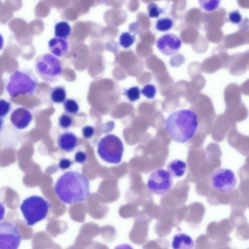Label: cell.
<instances>
[{
	"instance_id": "cell-9",
	"label": "cell",
	"mask_w": 249,
	"mask_h": 249,
	"mask_svg": "<svg viewBox=\"0 0 249 249\" xmlns=\"http://www.w3.org/2000/svg\"><path fill=\"white\" fill-rule=\"evenodd\" d=\"M21 236L17 226L9 222L0 223V249H17Z\"/></svg>"
},
{
	"instance_id": "cell-13",
	"label": "cell",
	"mask_w": 249,
	"mask_h": 249,
	"mask_svg": "<svg viewBox=\"0 0 249 249\" xmlns=\"http://www.w3.org/2000/svg\"><path fill=\"white\" fill-rule=\"evenodd\" d=\"M226 108L235 107L242 103L240 89L235 84H229L224 92Z\"/></svg>"
},
{
	"instance_id": "cell-5",
	"label": "cell",
	"mask_w": 249,
	"mask_h": 249,
	"mask_svg": "<svg viewBox=\"0 0 249 249\" xmlns=\"http://www.w3.org/2000/svg\"><path fill=\"white\" fill-rule=\"evenodd\" d=\"M34 67L38 75L47 83L57 82L63 72L60 60L55 55L49 53L37 56Z\"/></svg>"
},
{
	"instance_id": "cell-18",
	"label": "cell",
	"mask_w": 249,
	"mask_h": 249,
	"mask_svg": "<svg viewBox=\"0 0 249 249\" xmlns=\"http://www.w3.org/2000/svg\"><path fill=\"white\" fill-rule=\"evenodd\" d=\"M49 95L51 102L60 104L63 103L66 100L67 91L65 87L57 86L50 89Z\"/></svg>"
},
{
	"instance_id": "cell-30",
	"label": "cell",
	"mask_w": 249,
	"mask_h": 249,
	"mask_svg": "<svg viewBox=\"0 0 249 249\" xmlns=\"http://www.w3.org/2000/svg\"><path fill=\"white\" fill-rule=\"evenodd\" d=\"M81 132L84 139L89 140L94 136L95 134V128L91 125H86L82 127Z\"/></svg>"
},
{
	"instance_id": "cell-23",
	"label": "cell",
	"mask_w": 249,
	"mask_h": 249,
	"mask_svg": "<svg viewBox=\"0 0 249 249\" xmlns=\"http://www.w3.org/2000/svg\"><path fill=\"white\" fill-rule=\"evenodd\" d=\"M221 0H198L201 9L207 12L216 10L219 6Z\"/></svg>"
},
{
	"instance_id": "cell-15",
	"label": "cell",
	"mask_w": 249,
	"mask_h": 249,
	"mask_svg": "<svg viewBox=\"0 0 249 249\" xmlns=\"http://www.w3.org/2000/svg\"><path fill=\"white\" fill-rule=\"evenodd\" d=\"M224 114L233 122H241L247 117L248 110L242 103L239 106L231 108H226Z\"/></svg>"
},
{
	"instance_id": "cell-11",
	"label": "cell",
	"mask_w": 249,
	"mask_h": 249,
	"mask_svg": "<svg viewBox=\"0 0 249 249\" xmlns=\"http://www.w3.org/2000/svg\"><path fill=\"white\" fill-rule=\"evenodd\" d=\"M32 120V113L23 107H19L14 109L10 116L11 123L18 129H23L27 127Z\"/></svg>"
},
{
	"instance_id": "cell-8",
	"label": "cell",
	"mask_w": 249,
	"mask_h": 249,
	"mask_svg": "<svg viewBox=\"0 0 249 249\" xmlns=\"http://www.w3.org/2000/svg\"><path fill=\"white\" fill-rule=\"evenodd\" d=\"M173 186L172 177L168 171L158 168L149 175L147 187L155 195H163L169 192Z\"/></svg>"
},
{
	"instance_id": "cell-10",
	"label": "cell",
	"mask_w": 249,
	"mask_h": 249,
	"mask_svg": "<svg viewBox=\"0 0 249 249\" xmlns=\"http://www.w3.org/2000/svg\"><path fill=\"white\" fill-rule=\"evenodd\" d=\"M182 41L175 34L167 33L160 36L157 40V47L163 54L173 56L176 54L181 46Z\"/></svg>"
},
{
	"instance_id": "cell-20",
	"label": "cell",
	"mask_w": 249,
	"mask_h": 249,
	"mask_svg": "<svg viewBox=\"0 0 249 249\" xmlns=\"http://www.w3.org/2000/svg\"><path fill=\"white\" fill-rule=\"evenodd\" d=\"M57 124L59 127L61 129L68 130L74 124L73 117L72 115L64 112L59 117Z\"/></svg>"
},
{
	"instance_id": "cell-1",
	"label": "cell",
	"mask_w": 249,
	"mask_h": 249,
	"mask_svg": "<svg viewBox=\"0 0 249 249\" xmlns=\"http://www.w3.org/2000/svg\"><path fill=\"white\" fill-rule=\"evenodd\" d=\"M54 191L64 203L74 204L84 202L90 195L89 179L77 171H67L62 175L54 184Z\"/></svg>"
},
{
	"instance_id": "cell-14",
	"label": "cell",
	"mask_w": 249,
	"mask_h": 249,
	"mask_svg": "<svg viewBox=\"0 0 249 249\" xmlns=\"http://www.w3.org/2000/svg\"><path fill=\"white\" fill-rule=\"evenodd\" d=\"M50 52L56 57L65 56L69 52V44L66 39L53 37L48 42Z\"/></svg>"
},
{
	"instance_id": "cell-32",
	"label": "cell",
	"mask_w": 249,
	"mask_h": 249,
	"mask_svg": "<svg viewBox=\"0 0 249 249\" xmlns=\"http://www.w3.org/2000/svg\"><path fill=\"white\" fill-rule=\"evenodd\" d=\"M74 161L67 158L61 159L58 163V167L62 170L70 168L73 164Z\"/></svg>"
},
{
	"instance_id": "cell-22",
	"label": "cell",
	"mask_w": 249,
	"mask_h": 249,
	"mask_svg": "<svg viewBox=\"0 0 249 249\" xmlns=\"http://www.w3.org/2000/svg\"><path fill=\"white\" fill-rule=\"evenodd\" d=\"M135 39V35H132L129 32H124L120 36L119 43L124 48L127 49L133 44Z\"/></svg>"
},
{
	"instance_id": "cell-16",
	"label": "cell",
	"mask_w": 249,
	"mask_h": 249,
	"mask_svg": "<svg viewBox=\"0 0 249 249\" xmlns=\"http://www.w3.org/2000/svg\"><path fill=\"white\" fill-rule=\"evenodd\" d=\"M194 246L195 243L192 237L183 233L175 235L172 242V247L175 249H190Z\"/></svg>"
},
{
	"instance_id": "cell-33",
	"label": "cell",
	"mask_w": 249,
	"mask_h": 249,
	"mask_svg": "<svg viewBox=\"0 0 249 249\" xmlns=\"http://www.w3.org/2000/svg\"><path fill=\"white\" fill-rule=\"evenodd\" d=\"M240 89L244 94L249 96V79L242 84Z\"/></svg>"
},
{
	"instance_id": "cell-29",
	"label": "cell",
	"mask_w": 249,
	"mask_h": 249,
	"mask_svg": "<svg viewBox=\"0 0 249 249\" xmlns=\"http://www.w3.org/2000/svg\"><path fill=\"white\" fill-rule=\"evenodd\" d=\"M228 19L231 23L238 24L241 22L242 17L238 10H234L228 14Z\"/></svg>"
},
{
	"instance_id": "cell-17",
	"label": "cell",
	"mask_w": 249,
	"mask_h": 249,
	"mask_svg": "<svg viewBox=\"0 0 249 249\" xmlns=\"http://www.w3.org/2000/svg\"><path fill=\"white\" fill-rule=\"evenodd\" d=\"M187 168L186 162L180 160H175L167 165V171L172 177H181L185 174Z\"/></svg>"
},
{
	"instance_id": "cell-26",
	"label": "cell",
	"mask_w": 249,
	"mask_h": 249,
	"mask_svg": "<svg viewBox=\"0 0 249 249\" xmlns=\"http://www.w3.org/2000/svg\"><path fill=\"white\" fill-rule=\"evenodd\" d=\"M140 89L137 86L131 87L127 89L123 94L125 95L130 102H135L140 98Z\"/></svg>"
},
{
	"instance_id": "cell-7",
	"label": "cell",
	"mask_w": 249,
	"mask_h": 249,
	"mask_svg": "<svg viewBox=\"0 0 249 249\" xmlns=\"http://www.w3.org/2000/svg\"><path fill=\"white\" fill-rule=\"evenodd\" d=\"M237 181L234 172L226 168L216 169L211 178L212 187L222 194H229L233 192L237 185Z\"/></svg>"
},
{
	"instance_id": "cell-3",
	"label": "cell",
	"mask_w": 249,
	"mask_h": 249,
	"mask_svg": "<svg viewBox=\"0 0 249 249\" xmlns=\"http://www.w3.org/2000/svg\"><path fill=\"white\" fill-rule=\"evenodd\" d=\"M38 84L37 78L32 69H20L10 75L5 88L12 97L20 95L32 96L36 94Z\"/></svg>"
},
{
	"instance_id": "cell-19",
	"label": "cell",
	"mask_w": 249,
	"mask_h": 249,
	"mask_svg": "<svg viewBox=\"0 0 249 249\" xmlns=\"http://www.w3.org/2000/svg\"><path fill=\"white\" fill-rule=\"evenodd\" d=\"M71 34V28L68 22L61 21L55 23L54 27V34L56 37L67 39Z\"/></svg>"
},
{
	"instance_id": "cell-4",
	"label": "cell",
	"mask_w": 249,
	"mask_h": 249,
	"mask_svg": "<svg viewBox=\"0 0 249 249\" xmlns=\"http://www.w3.org/2000/svg\"><path fill=\"white\" fill-rule=\"evenodd\" d=\"M51 207V204L42 197L33 195L23 200L20 209L26 225L33 226L46 217Z\"/></svg>"
},
{
	"instance_id": "cell-25",
	"label": "cell",
	"mask_w": 249,
	"mask_h": 249,
	"mask_svg": "<svg viewBox=\"0 0 249 249\" xmlns=\"http://www.w3.org/2000/svg\"><path fill=\"white\" fill-rule=\"evenodd\" d=\"M147 10L148 16L151 18H159L160 14L165 12L164 9L160 7L154 2L149 3L147 6Z\"/></svg>"
},
{
	"instance_id": "cell-12",
	"label": "cell",
	"mask_w": 249,
	"mask_h": 249,
	"mask_svg": "<svg viewBox=\"0 0 249 249\" xmlns=\"http://www.w3.org/2000/svg\"><path fill=\"white\" fill-rule=\"evenodd\" d=\"M79 144V138L73 132L69 131L60 133L57 139L58 147L66 153L74 151Z\"/></svg>"
},
{
	"instance_id": "cell-27",
	"label": "cell",
	"mask_w": 249,
	"mask_h": 249,
	"mask_svg": "<svg viewBox=\"0 0 249 249\" xmlns=\"http://www.w3.org/2000/svg\"><path fill=\"white\" fill-rule=\"evenodd\" d=\"M156 91L155 86L152 84H147L141 90V92L148 99H152L155 98Z\"/></svg>"
},
{
	"instance_id": "cell-24",
	"label": "cell",
	"mask_w": 249,
	"mask_h": 249,
	"mask_svg": "<svg viewBox=\"0 0 249 249\" xmlns=\"http://www.w3.org/2000/svg\"><path fill=\"white\" fill-rule=\"evenodd\" d=\"M63 108L65 112L74 115L79 111V105L77 101L72 98L66 99L63 103Z\"/></svg>"
},
{
	"instance_id": "cell-2",
	"label": "cell",
	"mask_w": 249,
	"mask_h": 249,
	"mask_svg": "<svg viewBox=\"0 0 249 249\" xmlns=\"http://www.w3.org/2000/svg\"><path fill=\"white\" fill-rule=\"evenodd\" d=\"M168 136L174 141L184 143L195 135L198 127L196 114L190 109H181L170 114L164 122Z\"/></svg>"
},
{
	"instance_id": "cell-6",
	"label": "cell",
	"mask_w": 249,
	"mask_h": 249,
	"mask_svg": "<svg viewBox=\"0 0 249 249\" xmlns=\"http://www.w3.org/2000/svg\"><path fill=\"white\" fill-rule=\"evenodd\" d=\"M124 151L121 139L114 134H107L102 138L97 143V153L106 162L111 164L119 163Z\"/></svg>"
},
{
	"instance_id": "cell-31",
	"label": "cell",
	"mask_w": 249,
	"mask_h": 249,
	"mask_svg": "<svg viewBox=\"0 0 249 249\" xmlns=\"http://www.w3.org/2000/svg\"><path fill=\"white\" fill-rule=\"evenodd\" d=\"M88 160V156L86 153L82 151L76 152L74 155V162L80 164H85Z\"/></svg>"
},
{
	"instance_id": "cell-28",
	"label": "cell",
	"mask_w": 249,
	"mask_h": 249,
	"mask_svg": "<svg viewBox=\"0 0 249 249\" xmlns=\"http://www.w3.org/2000/svg\"><path fill=\"white\" fill-rule=\"evenodd\" d=\"M12 107L10 102L4 99H1L0 100V119L4 118L10 112Z\"/></svg>"
},
{
	"instance_id": "cell-21",
	"label": "cell",
	"mask_w": 249,
	"mask_h": 249,
	"mask_svg": "<svg viewBox=\"0 0 249 249\" xmlns=\"http://www.w3.org/2000/svg\"><path fill=\"white\" fill-rule=\"evenodd\" d=\"M174 21L170 17H166L159 18L156 22L155 28L160 32H167L172 29Z\"/></svg>"
}]
</instances>
